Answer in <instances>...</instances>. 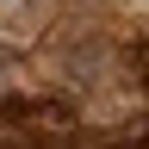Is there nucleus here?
I'll return each mask as SVG.
<instances>
[{"mask_svg":"<svg viewBox=\"0 0 149 149\" xmlns=\"http://www.w3.org/2000/svg\"><path fill=\"white\" fill-rule=\"evenodd\" d=\"M0 149H81L68 118L44 106H0Z\"/></svg>","mask_w":149,"mask_h":149,"instance_id":"nucleus-1","label":"nucleus"}]
</instances>
